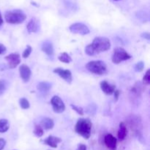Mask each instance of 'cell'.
<instances>
[{"label":"cell","mask_w":150,"mask_h":150,"mask_svg":"<svg viewBox=\"0 0 150 150\" xmlns=\"http://www.w3.org/2000/svg\"><path fill=\"white\" fill-rule=\"evenodd\" d=\"M3 23H4V21H3L2 16H1V12H0V26L3 24Z\"/></svg>","instance_id":"36"},{"label":"cell","mask_w":150,"mask_h":150,"mask_svg":"<svg viewBox=\"0 0 150 150\" xmlns=\"http://www.w3.org/2000/svg\"><path fill=\"white\" fill-rule=\"evenodd\" d=\"M54 73L58 75L60 78L64 79L67 83H70L73 81V76L70 70H64V69L61 68V67H57L54 70Z\"/></svg>","instance_id":"11"},{"label":"cell","mask_w":150,"mask_h":150,"mask_svg":"<svg viewBox=\"0 0 150 150\" xmlns=\"http://www.w3.org/2000/svg\"><path fill=\"white\" fill-rule=\"evenodd\" d=\"M135 68V70H136V72H142L144 70V62L141 61V62H137L136 64V65H135L134 67Z\"/></svg>","instance_id":"29"},{"label":"cell","mask_w":150,"mask_h":150,"mask_svg":"<svg viewBox=\"0 0 150 150\" xmlns=\"http://www.w3.org/2000/svg\"><path fill=\"white\" fill-rule=\"evenodd\" d=\"M132 58L131 55L128 54L123 48L121 47H117L114 50V53L112 54L111 60L114 64H120L122 62L127 61Z\"/></svg>","instance_id":"7"},{"label":"cell","mask_w":150,"mask_h":150,"mask_svg":"<svg viewBox=\"0 0 150 150\" xmlns=\"http://www.w3.org/2000/svg\"><path fill=\"white\" fill-rule=\"evenodd\" d=\"M44 129L40 126V125H35V129H34V134L37 136V137L40 138L42 137L44 134Z\"/></svg>","instance_id":"23"},{"label":"cell","mask_w":150,"mask_h":150,"mask_svg":"<svg viewBox=\"0 0 150 150\" xmlns=\"http://www.w3.org/2000/svg\"><path fill=\"white\" fill-rule=\"evenodd\" d=\"M92 122L86 118L79 119L75 126V131L83 139H89L92 133Z\"/></svg>","instance_id":"2"},{"label":"cell","mask_w":150,"mask_h":150,"mask_svg":"<svg viewBox=\"0 0 150 150\" xmlns=\"http://www.w3.org/2000/svg\"><path fill=\"white\" fill-rule=\"evenodd\" d=\"M111 48L109 39L105 37H97L93 40L92 43L85 48V53L88 56H95L102 52H105Z\"/></svg>","instance_id":"1"},{"label":"cell","mask_w":150,"mask_h":150,"mask_svg":"<svg viewBox=\"0 0 150 150\" xmlns=\"http://www.w3.org/2000/svg\"><path fill=\"white\" fill-rule=\"evenodd\" d=\"M7 51V48L3 44L0 43V55H3Z\"/></svg>","instance_id":"31"},{"label":"cell","mask_w":150,"mask_h":150,"mask_svg":"<svg viewBox=\"0 0 150 150\" xmlns=\"http://www.w3.org/2000/svg\"><path fill=\"white\" fill-rule=\"evenodd\" d=\"M97 107L95 104H90L89 106L87 107V109H86V113L89 115H95V113H96Z\"/></svg>","instance_id":"26"},{"label":"cell","mask_w":150,"mask_h":150,"mask_svg":"<svg viewBox=\"0 0 150 150\" xmlns=\"http://www.w3.org/2000/svg\"><path fill=\"white\" fill-rule=\"evenodd\" d=\"M70 106H71V108H73V110H74L78 114H79L80 116H83L84 112H83V109L81 108V107H79L77 106V105H73V104H71Z\"/></svg>","instance_id":"28"},{"label":"cell","mask_w":150,"mask_h":150,"mask_svg":"<svg viewBox=\"0 0 150 150\" xmlns=\"http://www.w3.org/2000/svg\"><path fill=\"white\" fill-rule=\"evenodd\" d=\"M77 150H86V146L85 144H80L78 146Z\"/></svg>","instance_id":"35"},{"label":"cell","mask_w":150,"mask_h":150,"mask_svg":"<svg viewBox=\"0 0 150 150\" xmlns=\"http://www.w3.org/2000/svg\"><path fill=\"white\" fill-rule=\"evenodd\" d=\"M113 94L114 95V100H115V101L118 100L120 95V91L118 90V89H115V91H114V92Z\"/></svg>","instance_id":"32"},{"label":"cell","mask_w":150,"mask_h":150,"mask_svg":"<svg viewBox=\"0 0 150 150\" xmlns=\"http://www.w3.org/2000/svg\"><path fill=\"white\" fill-rule=\"evenodd\" d=\"M69 30L73 34H79L81 35H86L90 32V30L88 28V26L86 24L83 23H73L69 26Z\"/></svg>","instance_id":"8"},{"label":"cell","mask_w":150,"mask_h":150,"mask_svg":"<svg viewBox=\"0 0 150 150\" xmlns=\"http://www.w3.org/2000/svg\"><path fill=\"white\" fill-rule=\"evenodd\" d=\"M61 142L62 139L60 138L53 136H49L43 141V143L45 144L48 145V146H51L52 148H57V146H58V144L61 143Z\"/></svg>","instance_id":"16"},{"label":"cell","mask_w":150,"mask_h":150,"mask_svg":"<svg viewBox=\"0 0 150 150\" xmlns=\"http://www.w3.org/2000/svg\"><path fill=\"white\" fill-rule=\"evenodd\" d=\"M127 134V125H126L125 122H121L120 123V127H119L118 133H117V136L120 141H123L126 138Z\"/></svg>","instance_id":"18"},{"label":"cell","mask_w":150,"mask_h":150,"mask_svg":"<svg viewBox=\"0 0 150 150\" xmlns=\"http://www.w3.org/2000/svg\"><path fill=\"white\" fill-rule=\"evenodd\" d=\"M26 14L21 10H8L4 13V19L6 22L10 24L21 23L26 20Z\"/></svg>","instance_id":"4"},{"label":"cell","mask_w":150,"mask_h":150,"mask_svg":"<svg viewBox=\"0 0 150 150\" xmlns=\"http://www.w3.org/2000/svg\"><path fill=\"white\" fill-rule=\"evenodd\" d=\"M104 143L108 149L116 150L117 149V139L111 133H108L104 137Z\"/></svg>","instance_id":"12"},{"label":"cell","mask_w":150,"mask_h":150,"mask_svg":"<svg viewBox=\"0 0 150 150\" xmlns=\"http://www.w3.org/2000/svg\"><path fill=\"white\" fill-rule=\"evenodd\" d=\"M58 59L60 62H62L65 63V64H69V63H70L72 62L71 57L66 52L62 53L58 57Z\"/></svg>","instance_id":"22"},{"label":"cell","mask_w":150,"mask_h":150,"mask_svg":"<svg viewBox=\"0 0 150 150\" xmlns=\"http://www.w3.org/2000/svg\"><path fill=\"white\" fill-rule=\"evenodd\" d=\"M5 60L7 62L8 67L14 69L21 63V56L18 53H13L5 57Z\"/></svg>","instance_id":"10"},{"label":"cell","mask_w":150,"mask_h":150,"mask_svg":"<svg viewBox=\"0 0 150 150\" xmlns=\"http://www.w3.org/2000/svg\"><path fill=\"white\" fill-rule=\"evenodd\" d=\"M40 126L45 130H51L54 126V120L48 117H45L41 120Z\"/></svg>","instance_id":"19"},{"label":"cell","mask_w":150,"mask_h":150,"mask_svg":"<svg viewBox=\"0 0 150 150\" xmlns=\"http://www.w3.org/2000/svg\"><path fill=\"white\" fill-rule=\"evenodd\" d=\"M7 87V82L5 80H0V95H3Z\"/></svg>","instance_id":"27"},{"label":"cell","mask_w":150,"mask_h":150,"mask_svg":"<svg viewBox=\"0 0 150 150\" xmlns=\"http://www.w3.org/2000/svg\"><path fill=\"white\" fill-rule=\"evenodd\" d=\"M51 89V84L49 82L42 81L40 82L38 84V89L41 92V93H48Z\"/></svg>","instance_id":"20"},{"label":"cell","mask_w":150,"mask_h":150,"mask_svg":"<svg viewBox=\"0 0 150 150\" xmlns=\"http://www.w3.org/2000/svg\"><path fill=\"white\" fill-rule=\"evenodd\" d=\"M142 38H144V39L147 40L148 41H149V39H150L149 33V32H144V33L142 34Z\"/></svg>","instance_id":"34"},{"label":"cell","mask_w":150,"mask_h":150,"mask_svg":"<svg viewBox=\"0 0 150 150\" xmlns=\"http://www.w3.org/2000/svg\"><path fill=\"white\" fill-rule=\"evenodd\" d=\"M86 68L90 73L95 75H99V76H102L107 73L106 64L101 60L89 62L86 64Z\"/></svg>","instance_id":"6"},{"label":"cell","mask_w":150,"mask_h":150,"mask_svg":"<svg viewBox=\"0 0 150 150\" xmlns=\"http://www.w3.org/2000/svg\"><path fill=\"white\" fill-rule=\"evenodd\" d=\"M26 29L29 33H35L40 29V21L36 18H32L28 22L26 25Z\"/></svg>","instance_id":"15"},{"label":"cell","mask_w":150,"mask_h":150,"mask_svg":"<svg viewBox=\"0 0 150 150\" xmlns=\"http://www.w3.org/2000/svg\"><path fill=\"white\" fill-rule=\"evenodd\" d=\"M6 145V141L4 139L0 138V150H2Z\"/></svg>","instance_id":"33"},{"label":"cell","mask_w":150,"mask_h":150,"mask_svg":"<svg viewBox=\"0 0 150 150\" xmlns=\"http://www.w3.org/2000/svg\"><path fill=\"white\" fill-rule=\"evenodd\" d=\"M10 128V123L6 119H1L0 120V133H6Z\"/></svg>","instance_id":"21"},{"label":"cell","mask_w":150,"mask_h":150,"mask_svg":"<svg viewBox=\"0 0 150 150\" xmlns=\"http://www.w3.org/2000/svg\"><path fill=\"white\" fill-rule=\"evenodd\" d=\"M32 47H31L30 45H27L26 48V49L23 51V54H22V57H23L24 59L28 58V57H29V55L31 54V53H32Z\"/></svg>","instance_id":"30"},{"label":"cell","mask_w":150,"mask_h":150,"mask_svg":"<svg viewBox=\"0 0 150 150\" xmlns=\"http://www.w3.org/2000/svg\"><path fill=\"white\" fill-rule=\"evenodd\" d=\"M142 83L144 86H148L150 84V70H147L146 72L145 75L143 77V80H142Z\"/></svg>","instance_id":"25"},{"label":"cell","mask_w":150,"mask_h":150,"mask_svg":"<svg viewBox=\"0 0 150 150\" xmlns=\"http://www.w3.org/2000/svg\"><path fill=\"white\" fill-rule=\"evenodd\" d=\"M101 90L103 92L104 94L107 95H111L114 92L116 89V86L114 84L108 83L107 81H103L100 83Z\"/></svg>","instance_id":"14"},{"label":"cell","mask_w":150,"mask_h":150,"mask_svg":"<svg viewBox=\"0 0 150 150\" xmlns=\"http://www.w3.org/2000/svg\"><path fill=\"white\" fill-rule=\"evenodd\" d=\"M127 123L129 125L132 131L134 132L135 135L137 136L138 139L143 142V134H142V130H143V125H142V121L141 117L135 114L129 115L127 117Z\"/></svg>","instance_id":"3"},{"label":"cell","mask_w":150,"mask_h":150,"mask_svg":"<svg viewBox=\"0 0 150 150\" xmlns=\"http://www.w3.org/2000/svg\"><path fill=\"white\" fill-rule=\"evenodd\" d=\"M144 85L142 82L137 81L130 89L129 92V98L132 105H139L142 100V94L144 90Z\"/></svg>","instance_id":"5"},{"label":"cell","mask_w":150,"mask_h":150,"mask_svg":"<svg viewBox=\"0 0 150 150\" xmlns=\"http://www.w3.org/2000/svg\"><path fill=\"white\" fill-rule=\"evenodd\" d=\"M41 49H42V51H43L45 54H46L47 55L49 56V57H52L54 54V49L52 42H50V41L48 40L45 41V42L42 43Z\"/></svg>","instance_id":"17"},{"label":"cell","mask_w":150,"mask_h":150,"mask_svg":"<svg viewBox=\"0 0 150 150\" xmlns=\"http://www.w3.org/2000/svg\"><path fill=\"white\" fill-rule=\"evenodd\" d=\"M19 104H20V106L22 109H28V108L30 107V104H29V100L27 99H26L25 98H22L19 100Z\"/></svg>","instance_id":"24"},{"label":"cell","mask_w":150,"mask_h":150,"mask_svg":"<svg viewBox=\"0 0 150 150\" xmlns=\"http://www.w3.org/2000/svg\"><path fill=\"white\" fill-rule=\"evenodd\" d=\"M51 104L52 105L54 111L57 114H61V113L64 112L65 110V105H64V102L60 98V97L57 96V95H54V97H52L51 100Z\"/></svg>","instance_id":"9"},{"label":"cell","mask_w":150,"mask_h":150,"mask_svg":"<svg viewBox=\"0 0 150 150\" xmlns=\"http://www.w3.org/2000/svg\"><path fill=\"white\" fill-rule=\"evenodd\" d=\"M114 1H120V0H114Z\"/></svg>","instance_id":"37"},{"label":"cell","mask_w":150,"mask_h":150,"mask_svg":"<svg viewBox=\"0 0 150 150\" xmlns=\"http://www.w3.org/2000/svg\"><path fill=\"white\" fill-rule=\"evenodd\" d=\"M19 74H20V77L21 78L23 81L28 82L30 79L31 76H32V71L27 65L22 64L19 67Z\"/></svg>","instance_id":"13"}]
</instances>
